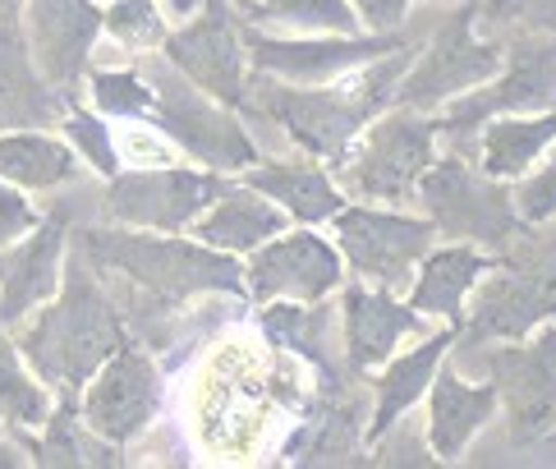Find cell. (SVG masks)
<instances>
[{"label":"cell","mask_w":556,"mask_h":469,"mask_svg":"<svg viewBox=\"0 0 556 469\" xmlns=\"http://www.w3.org/2000/svg\"><path fill=\"white\" fill-rule=\"evenodd\" d=\"M350 5H354V14H359L364 33H401L414 0H350Z\"/></svg>","instance_id":"cell-35"},{"label":"cell","mask_w":556,"mask_h":469,"mask_svg":"<svg viewBox=\"0 0 556 469\" xmlns=\"http://www.w3.org/2000/svg\"><path fill=\"white\" fill-rule=\"evenodd\" d=\"M102 33L115 47L148 55V51H162L170 28H166V14L156 0H115V5L102 14Z\"/></svg>","instance_id":"cell-31"},{"label":"cell","mask_w":556,"mask_h":469,"mask_svg":"<svg viewBox=\"0 0 556 469\" xmlns=\"http://www.w3.org/2000/svg\"><path fill=\"white\" fill-rule=\"evenodd\" d=\"M240 185L257 189L263 199H271L300 226H327L336 212L345 207L341 185L331 180V170L317 156H300V162H263L240 170Z\"/></svg>","instance_id":"cell-22"},{"label":"cell","mask_w":556,"mask_h":469,"mask_svg":"<svg viewBox=\"0 0 556 469\" xmlns=\"http://www.w3.org/2000/svg\"><path fill=\"white\" fill-rule=\"evenodd\" d=\"M437 5H442V0H437Z\"/></svg>","instance_id":"cell-38"},{"label":"cell","mask_w":556,"mask_h":469,"mask_svg":"<svg viewBox=\"0 0 556 469\" xmlns=\"http://www.w3.org/2000/svg\"><path fill=\"white\" fill-rule=\"evenodd\" d=\"M61 125H65V139L74 143V152L84 156V166H92L102 180L121 175V148H115V129L106 125L102 111H84V106L70 102Z\"/></svg>","instance_id":"cell-32"},{"label":"cell","mask_w":556,"mask_h":469,"mask_svg":"<svg viewBox=\"0 0 556 469\" xmlns=\"http://www.w3.org/2000/svg\"><path fill=\"white\" fill-rule=\"evenodd\" d=\"M198 5H203V0H175V14H193Z\"/></svg>","instance_id":"cell-37"},{"label":"cell","mask_w":556,"mask_h":469,"mask_svg":"<svg viewBox=\"0 0 556 469\" xmlns=\"http://www.w3.org/2000/svg\"><path fill=\"white\" fill-rule=\"evenodd\" d=\"M189 230H193V240H203L222 253H235V258H249V253L257 244H267L271 234L290 230V217L271 199H263L257 189L230 180V189Z\"/></svg>","instance_id":"cell-23"},{"label":"cell","mask_w":556,"mask_h":469,"mask_svg":"<svg viewBox=\"0 0 556 469\" xmlns=\"http://www.w3.org/2000/svg\"><path fill=\"white\" fill-rule=\"evenodd\" d=\"M55 405V391L28 368L18 345L0 327V428L24 433V428H42Z\"/></svg>","instance_id":"cell-28"},{"label":"cell","mask_w":556,"mask_h":469,"mask_svg":"<svg viewBox=\"0 0 556 469\" xmlns=\"http://www.w3.org/2000/svg\"><path fill=\"white\" fill-rule=\"evenodd\" d=\"M345 281V258L327 234L313 226L281 230L267 244H257L244 263V286L249 300L271 304V300H294V304H317Z\"/></svg>","instance_id":"cell-14"},{"label":"cell","mask_w":556,"mask_h":469,"mask_svg":"<svg viewBox=\"0 0 556 469\" xmlns=\"http://www.w3.org/2000/svg\"><path fill=\"white\" fill-rule=\"evenodd\" d=\"M162 55L180 69L189 84H198L207 97L240 111L249 97V47L244 28L235 24L230 0H203L185 28L166 33Z\"/></svg>","instance_id":"cell-13"},{"label":"cell","mask_w":556,"mask_h":469,"mask_svg":"<svg viewBox=\"0 0 556 469\" xmlns=\"http://www.w3.org/2000/svg\"><path fill=\"white\" fill-rule=\"evenodd\" d=\"M460 364L496 386V409H506V433L515 446L543 442L556 428V322L525 345H460Z\"/></svg>","instance_id":"cell-5"},{"label":"cell","mask_w":556,"mask_h":469,"mask_svg":"<svg viewBox=\"0 0 556 469\" xmlns=\"http://www.w3.org/2000/svg\"><path fill=\"white\" fill-rule=\"evenodd\" d=\"M14 438L37 465H125L121 446L97 438L84 423V415H78V396H55L42 433H37V428H24V433H14Z\"/></svg>","instance_id":"cell-27"},{"label":"cell","mask_w":556,"mask_h":469,"mask_svg":"<svg viewBox=\"0 0 556 469\" xmlns=\"http://www.w3.org/2000/svg\"><path fill=\"white\" fill-rule=\"evenodd\" d=\"M341 322H345V364L354 373L387 364L405 337H424V313L395 300V290L368 286L354 277L341 290Z\"/></svg>","instance_id":"cell-18"},{"label":"cell","mask_w":556,"mask_h":469,"mask_svg":"<svg viewBox=\"0 0 556 469\" xmlns=\"http://www.w3.org/2000/svg\"><path fill=\"white\" fill-rule=\"evenodd\" d=\"M37 221H42V212L24 199V189L10 185V180H0V249H10L14 240H24Z\"/></svg>","instance_id":"cell-34"},{"label":"cell","mask_w":556,"mask_h":469,"mask_svg":"<svg viewBox=\"0 0 556 469\" xmlns=\"http://www.w3.org/2000/svg\"><path fill=\"white\" fill-rule=\"evenodd\" d=\"M556 111V33H520V42L506 51V65L483 88L446 102L437 129L446 139H469L496 115H539Z\"/></svg>","instance_id":"cell-11"},{"label":"cell","mask_w":556,"mask_h":469,"mask_svg":"<svg viewBox=\"0 0 556 469\" xmlns=\"http://www.w3.org/2000/svg\"><path fill=\"white\" fill-rule=\"evenodd\" d=\"M74 249L92 263L97 277H121L162 304H185L193 295H249L240 258L185 230L88 226L74 234Z\"/></svg>","instance_id":"cell-2"},{"label":"cell","mask_w":556,"mask_h":469,"mask_svg":"<svg viewBox=\"0 0 556 469\" xmlns=\"http://www.w3.org/2000/svg\"><path fill=\"white\" fill-rule=\"evenodd\" d=\"M88 97L92 106L106 115V121H152V78L138 74V69H88Z\"/></svg>","instance_id":"cell-30"},{"label":"cell","mask_w":556,"mask_h":469,"mask_svg":"<svg viewBox=\"0 0 556 469\" xmlns=\"http://www.w3.org/2000/svg\"><path fill=\"white\" fill-rule=\"evenodd\" d=\"M102 5L97 0H28L24 10V42L37 74L51 88L74 97L92 69V47L102 37Z\"/></svg>","instance_id":"cell-16"},{"label":"cell","mask_w":556,"mask_h":469,"mask_svg":"<svg viewBox=\"0 0 556 469\" xmlns=\"http://www.w3.org/2000/svg\"><path fill=\"white\" fill-rule=\"evenodd\" d=\"M414 193H419L437 234H446V240L506 249V244H515V234L525 230L510 189L502 180H492V175H483L479 166H469L465 156H455V152L442 156V162H432Z\"/></svg>","instance_id":"cell-7"},{"label":"cell","mask_w":556,"mask_h":469,"mask_svg":"<svg viewBox=\"0 0 556 469\" xmlns=\"http://www.w3.org/2000/svg\"><path fill=\"white\" fill-rule=\"evenodd\" d=\"M65 111L70 97L37 74L28 42H5L0 37V134L55 125Z\"/></svg>","instance_id":"cell-26"},{"label":"cell","mask_w":556,"mask_h":469,"mask_svg":"<svg viewBox=\"0 0 556 469\" xmlns=\"http://www.w3.org/2000/svg\"><path fill=\"white\" fill-rule=\"evenodd\" d=\"M479 18H483V0H465V5L437 28L424 55L405 69L401 84H395V106L432 111V106H446L455 97L483 88L488 78L502 74L506 51L473 33Z\"/></svg>","instance_id":"cell-9"},{"label":"cell","mask_w":556,"mask_h":469,"mask_svg":"<svg viewBox=\"0 0 556 469\" xmlns=\"http://www.w3.org/2000/svg\"><path fill=\"white\" fill-rule=\"evenodd\" d=\"M552 433H556V428H552Z\"/></svg>","instance_id":"cell-39"},{"label":"cell","mask_w":556,"mask_h":469,"mask_svg":"<svg viewBox=\"0 0 556 469\" xmlns=\"http://www.w3.org/2000/svg\"><path fill=\"white\" fill-rule=\"evenodd\" d=\"M24 10L28 0H0V37L5 42H24Z\"/></svg>","instance_id":"cell-36"},{"label":"cell","mask_w":556,"mask_h":469,"mask_svg":"<svg viewBox=\"0 0 556 469\" xmlns=\"http://www.w3.org/2000/svg\"><path fill=\"white\" fill-rule=\"evenodd\" d=\"M556 148V111H539V115H496L479 129V143H473V166L492 180H520L543 156Z\"/></svg>","instance_id":"cell-24"},{"label":"cell","mask_w":556,"mask_h":469,"mask_svg":"<svg viewBox=\"0 0 556 469\" xmlns=\"http://www.w3.org/2000/svg\"><path fill=\"white\" fill-rule=\"evenodd\" d=\"M125 341H129V331H125L121 308H115V300L97 281L92 263L78 249L65 258L61 290L42 308H33L18 322V337H14L18 355L28 359V368L55 396H78L88 386V378Z\"/></svg>","instance_id":"cell-1"},{"label":"cell","mask_w":556,"mask_h":469,"mask_svg":"<svg viewBox=\"0 0 556 469\" xmlns=\"http://www.w3.org/2000/svg\"><path fill=\"white\" fill-rule=\"evenodd\" d=\"M510 199H515V212H520L525 226L556 221V148L529 175H520V185L510 189Z\"/></svg>","instance_id":"cell-33"},{"label":"cell","mask_w":556,"mask_h":469,"mask_svg":"<svg viewBox=\"0 0 556 469\" xmlns=\"http://www.w3.org/2000/svg\"><path fill=\"white\" fill-rule=\"evenodd\" d=\"M401 33H304V37H271L244 28L249 65L281 84H331L350 69H359L377 55L395 51Z\"/></svg>","instance_id":"cell-15"},{"label":"cell","mask_w":556,"mask_h":469,"mask_svg":"<svg viewBox=\"0 0 556 469\" xmlns=\"http://www.w3.org/2000/svg\"><path fill=\"white\" fill-rule=\"evenodd\" d=\"M78 415L97 438L129 446L162 415V368L138 341H125L78 391Z\"/></svg>","instance_id":"cell-12"},{"label":"cell","mask_w":556,"mask_h":469,"mask_svg":"<svg viewBox=\"0 0 556 469\" xmlns=\"http://www.w3.org/2000/svg\"><path fill=\"white\" fill-rule=\"evenodd\" d=\"M496 258L488 249L469 244V240H451L442 249H428V258L419 263V277L409 281V308H419L424 318H442L460 331L465 322V304L473 295V286L488 277V267Z\"/></svg>","instance_id":"cell-21"},{"label":"cell","mask_w":556,"mask_h":469,"mask_svg":"<svg viewBox=\"0 0 556 469\" xmlns=\"http://www.w3.org/2000/svg\"><path fill=\"white\" fill-rule=\"evenodd\" d=\"M70 221L65 212L42 217L24 240L0 249V327H18L33 308H42L65 277Z\"/></svg>","instance_id":"cell-17"},{"label":"cell","mask_w":556,"mask_h":469,"mask_svg":"<svg viewBox=\"0 0 556 469\" xmlns=\"http://www.w3.org/2000/svg\"><path fill=\"white\" fill-rule=\"evenodd\" d=\"M331 234L350 277L382 290H405L414 281V267L437 244V226L428 217H409V212L377 203H345L331 217Z\"/></svg>","instance_id":"cell-10"},{"label":"cell","mask_w":556,"mask_h":469,"mask_svg":"<svg viewBox=\"0 0 556 469\" xmlns=\"http://www.w3.org/2000/svg\"><path fill=\"white\" fill-rule=\"evenodd\" d=\"M249 18H271L294 33H364L350 0H235Z\"/></svg>","instance_id":"cell-29"},{"label":"cell","mask_w":556,"mask_h":469,"mask_svg":"<svg viewBox=\"0 0 556 469\" xmlns=\"http://www.w3.org/2000/svg\"><path fill=\"white\" fill-rule=\"evenodd\" d=\"M152 129H162L166 139L189 152L193 162H203L207 170H249L257 162V143L249 139L244 121L235 115V106L216 102L198 84L166 61V69H156L152 78Z\"/></svg>","instance_id":"cell-6"},{"label":"cell","mask_w":556,"mask_h":469,"mask_svg":"<svg viewBox=\"0 0 556 469\" xmlns=\"http://www.w3.org/2000/svg\"><path fill=\"white\" fill-rule=\"evenodd\" d=\"M496 419V386L469 382L460 368H451L442 359L437 378L428 386V452L437 465H455L465 460L469 442L483 433V428Z\"/></svg>","instance_id":"cell-19"},{"label":"cell","mask_w":556,"mask_h":469,"mask_svg":"<svg viewBox=\"0 0 556 469\" xmlns=\"http://www.w3.org/2000/svg\"><path fill=\"white\" fill-rule=\"evenodd\" d=\"M455 341H460V331H455L451 322L442 331H432V337H424V345H414V350H395V355L382 364V373H377L372 382V415H368V428H364V438L377 446L395 423H401L405 409H414L424 396H428V386L437 378V368H442L446 359V350H455Z\"/></svg>","instance_id":"cell-20"},{"label":"cell","mask_w":556,"mask_h":469,"mask_svg":"<svg viewBox=\"0 0 556 469\" xmlns=\"http://www.w3.org/2000/svg\"><path fill=\"white\" fill-rule=\"evenodd\" d=\"M230 189L222 170H193V166H121V175L106 180L102 217L111 226L134 230H189L203 212Z\"/></svg>","instance_id":"cell-8"},{"label":"cell","mask_w":556,"mask_h":469,"mask_svg":"<svg viewBox=\"0 0 556 469\" xmlns=\"http://www.w3.org/2000/svg\"><path fill=\"white\" fill-rule=\"evenodd\" d=\"M437 121L414 106H391L372 115V125L341 156V189L368 203H409L428 166L437 162Z\"/></svg>","instance_id":"cell-4"},{"label":"cell","mask_w":556,"mask_h":469,"mask_svg":"<svg viewBox=\"0 0 556 469\" xmlns=\"http://www.w3.org/2000/svg\"><path fill=\"white\" fill-rule=\"evenodd\" d=\"M84 175V156L70 139H55L47 129H10L0 134V180L18 185L24 193H51L74 185Z\"/></svg>","instance_id":"cell-25"},{"label":"cell","mask_w":556,"mask_h":469,"mask_svg":"<svg viewBox=\"0 0 556 469\" xmlns=\"http://www.w3.org/2000/svg\"><path fill=\"white\" fill-rule=\"evenodd\" d=\"M520 253L492 263L465 304L460 341H525L533 327L556 318V244H533L529 226L520 230Z\"/></svg>","instance_id":"cell-3"}]
</instances>
